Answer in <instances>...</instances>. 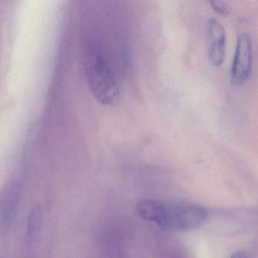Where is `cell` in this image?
<instances>
[{
	"instance_id": "obj_2",
	"label": "cell",
	"mask_w": 258,
	"mask_h": 258,
	"mask_svg": "<svg viewBox=\"0 0 258 258\" xmlns=\"http://www.w3.org/2000/svg\"><path fill=\"white\" fill-rule=\"evenodd\" d=\"M85 67L89 87L95 99L107 106H117L120 92L114 74L103 55L93 46L86 51Z\"/></svg>"
},
{
	"instance_id": "obj_5",
	"label": "cell",
	"mask_w": 258,
	"mask_h": 258,
	"mask_svg": "<svg viewBox=\"0 0 258 258\" xmlns=\"http://www.w3.org/2000/svg\"><path fill=\"white\" fill-rule=\"evenodd\" d=\"M206 32L208 59L213 66L220 67L226 58V30L217 19L211 17L207 21Z\"/></svg>"
},
{
	"instance_id": "obj_7",
	"label": "cell",
	"mask_w": 258,
	"mask_h": 258,
	"mask_svg": "<svg viewBox=\"0 0 258 258\" xmlns=\"http://www.w3.org/2000/svg\"><path fill=\"white\" fill-rule=\"evenodd\" d=\"M208 4L211 5V8L222 16H227L232 12V6L226 1H220V0H211L208 1Z\"/></svg>"
},
{
	"instance_id": "obj_1",
	"label": "cell",
	"mask_w": 258,
	"mask_h": 258,
	"mask_svg": "<svg viewBox=\"0 0 258 258\" xmlns=\"http://www.w3.org/2000/svg\"><path fill=\"white\" fill-rule=\"evenodd\" d=\"M139 215L160 227L175 232L197 229L208 220V213L203 207L186 202H168L143 199L138 202Z\"/></svg>"
},
{
	"instance_id": "obj_6",
	"label": "cell",
	"mask_w": 258,
	"mask_h": 258,
	"mask_svg": "<svg viewBox=\"0 0 258 258\" xmlns=\"http://www.w3.org/2000/svg\"><path fill=\"white\" fill-rule=\"evenodd\" d=\"M43 211L40 205L33 207L28 217V229L30 234H36L40 232L43 226Z\"/></svg>"
},
{
	"instance_id": "obj_8",
	"label": "cell",
	"mask_w": 258,
	"mask_h": 258,
	"mask_svg": "<svg viewBox=\"0 0 258 258\" xmlns=\"http://www.w3.org/2000/svg\"><path fill=\"white\" fill-rule=\"evenodd\" d=\"M230 258H249L247 253L244 251H237L235 253H232Z\"/></svg>"
},
{
	"instance_id": "obj_4",
	"label": "cell",
	"mask_w": 258,
	"mask_h": 258,
	"mask_svg": "<svg viewBox=\"0 0 258 258\" xmlns=\"http://www.w3.org/2000/svg\"><path fill=\"white\" fill-rule=\"evenodd\" d=\"M22 188L16 182L7 183L0 195V236H5L17 214L20 203Z\"/></svg>"
},
{
	"instance_id": "obj_3",
	"label": "cell",
	"mask_w": 258,
	"mask_h": 258,
	"mask_svg": "<svg viewBox=\"0 0 258 258\" xmlns=\"http://www.w3.org/2000/svg\"><path fill=\"white\" fill-rule=\"evenodd\" d=\"M253 46L248 34L241 33L237 37L235 54L230 69V82L234 87H241L251 76Z\"/></svg>"
}]
</instances>
